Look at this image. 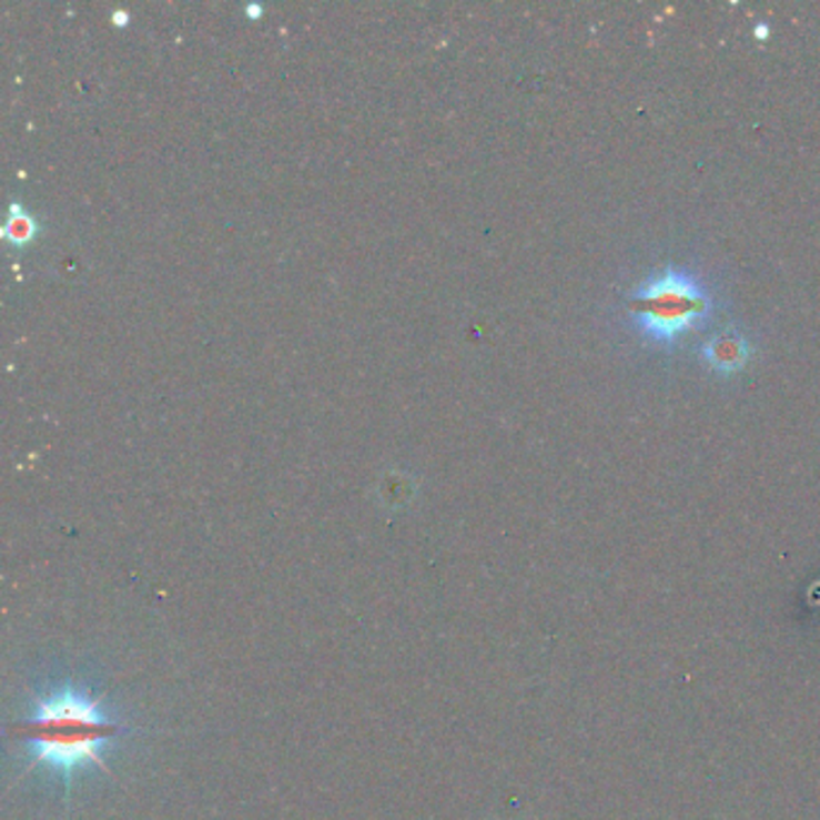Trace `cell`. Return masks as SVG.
<instances>
[{"label": "cell", "mask_w": 820, "mask_h": 820, "mask_svg": "<svg viewBox=\"0 0 820 820\" xmlns=\"http://www.w3.org/2000/svg\"><path fill=\"white\" fill-rule=\"evenodd\" d=\"M119 731L92 696L63 686L34 702L24 739L34 762L68 780L73 772L102 766L104 751Z\"/></svg>", "instance_id": "cell-1"}, {"label": "cell", "mask_w": 820, "mask_h": 820, "mask_svg": "<svg viewBox=\"0 0 820 820\" xmlns=\"http://www.w3.org/2000/svg\"><path fill=\"white\" fill-rule=\"evenodd\" d=\"M630 313L647 340L674 344L710 313V296L684 270L661 267L632 296Z\"/></svg>", "instance_id": "cell-2"}, {"label": "cell", "mask_w": 820, "mask_h": 820, "mask_svg": "<svg viewBox=\"0 0 820 820\" xmlns=\"http://www.w3.org/2000/svg\"><path fill=\"white\" fill-rule=\"evenodd\" d=\"M702 354H705V362H708L715 371L733 373L746 366L751 347H748L746 337L737 333V330H725V333H719L712 340L705 342Z\"/></svg>", "instance_id": "cell-3"}]
</instances>
